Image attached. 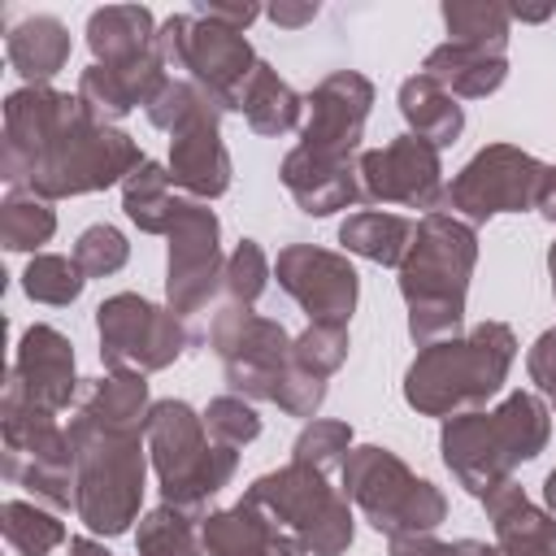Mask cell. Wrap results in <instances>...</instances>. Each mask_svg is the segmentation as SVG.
I'll list each match as a JSON object with an SVG mask.
<instances>
[{
    "instance_id": "6da1fadb",
    "label": "cell",
    "mask_w": 556,
    "mask_h": 556,
    "mask_svg": "<svg viewBox=\"0 0 556 556\" xmlns=\"http://www.w3.org/2000/svg\"><path fill=\"white\" fill-rule=\"evenodd\" d=\"M478 265V230L452 213H426L400 261V295L408 304V339L430 348L460 334L465 295Z\"/></svg>"
},
{
    "instance_id": "7a4b0ae2",
    "label": "cell",
    "mask_w": 556,
    "mask_h": 556,
    "mask_svg": "<svg viewBox=\"0 0 556 556\" xmlns=\"http://www.w3.org/2000/svg\"><path fill=\"white\" fill-rule=\"evenodd\" d=\"M517 361V334L504 321H478L465 334L417 348L404 369V404L421 417H460L486 408L508 382Z\"/></svg>"
},
{
    "instance_id": "3957f363",
    "label": "cell",
    "mask_w": 556,
    "mask_h": 556,
    "mask_svg": "<svg viewBox=\"0 0 556 556\" xmlns=\"http://www.w3.org/2000/svg\"><path fill=\"white\" fill-rule=\"evenodd\" d=\"M552 439V408L539 391H508L495 408L447 417L439 430V456L447 473L482 500L513 478L517 465L534 460Z\"/></svg>"
},
{
    "instance_id": "277c9868",
    "label": "cell",
    "mask_w": 556,
    "mask_h": 556,
    "mask_svg": "<svg viewBox=\"0 0 556 556\" xmlns=\"http://www.w3.org/2000/svg\"><path fill=\"white\" fill-rule=\"evenodd\" d=\"M70 439L78 452L74 473V517L100 534L117 539L139 521L143 508V478H148V439L143 430H113L87 417H70Z\"/></svg>"
},
{
    "instance_id": "5b68a950",
    "label": "cell",
    "mask_w": 556,
    "mask_h": 556,
    "mask_svg": "<svg viewBox=\"0 0 556 556\" xmlns=\"http://www.w3.org/2000/svg\"><path fill=\"white\" fill-rule=\"evenodd\" d=\"M143 439L161 482V504H174L204 521L208 500L222 495V486H230L239 469V452L222 447L204 430V413H195L187 400H156Z\"/></svg>"
},
{
    "instance_id": "8992f818",
    "label": "cell",
    "mask_w": 556,
    "mask_h": 556,
    "mask_svg": "<svg viewBox=\"0 0 556 556\" xmlns=\"http://www.w3.org/2000/svg\"><path fill=\"white\" fill-rule=\"evenodd\" d=\"M148 156L139 152V143L122 130V126H104L96 122L83 100L74 96V104L65 109L56 135L48 139L43 156L35 161V174L26 182V191L43 195V200H70V195H91L104 187L126 182Z\"/></svg>"
},
{
    "instance_id": "52a82bcc",
    "label": "cell",
    "mask_w": 556,
    "mask_h": 556,
    "mask_svg": "<svg viewBox=\"0 0 556 556\" xmlns=\"http://www.w3.org/2000/svg\"><path fill=\"white\" fill-rule=\"evenodd\" d=\"M339 478H343V495L387 539L434 534L447 521V495L430 478H417L391 447L378 443L352 447Z\"/></svg>"
},
{
    "instance_id": "ba28073f",
    "label": "cell",
    "mask_w": 556,
    "mask_h": 556,
    "mask_svg": "<svg viewBox=\"0 0 556 556\" xmlns=\"http://www.w3.org/2000/svg\"><path fill=\"white\" fill-rule=\"evenodd\" d=\"M243 500L265 508L282 530H291L308 556H343L356 539L352 500L308 465L287 460L282 469L261 473L243 491Z\"/></svg>"
},
{
    "instance_id": "9c48e42d",
    "label": "cell",
    "mask_w": 556,
    "mask_h": 556,
    "mask_svg": "<svg viewBox=\"0 0 556 556\" xmlns=\"http://www.w3.org/2000/svg\"><path fill=\"white\" fill-rule=\"evenodd\" d=\"M0 439H4V478L13 486H26L52 513H70L74 508V473H78V452H74L70 426H61L56 413H39V408L4 395L0 400Z\"/></svg>"
},
{
    "instance_id": "30bf717a",
    "label": "cell",
    "mask_w": 556,
    "mask_h": 556,
    "mask_svg": "<svg viewBox=\"0 0 556 556\" xmlns=\"http://www.w3.org/2000/svg\"><path fill=\"white\" fill-rule=\"evenodd\" d=\"M152 48L165 70H187V78L195 87H204L222 104V113L239 109V91L261 61L243 30H230V26L195 17V13H169L156 26Z\"/></svg>"
},
{
    "instance_id": "8fae6325",
    "label": "cell",
    "mask_w": 556,
    "mask_h": 556,
    "mask_svg": "<svg viewBox=\"0 0 556 556\" xmlns=\"http://www.w3.org/2000/svg\"><path fill=\"white\" fill-rule=\"evenodd\" d=\"M547 165L517 148V143H486L478 148L443 187V204L452 208V217L469 222L473 230L500 213H526L539 204V187H543Z\"/></svg>"
},
{
    "instance_id": "7c38bea8",
    "label": "cell",
    "mask_w": 556,
    "mask_h": 556,
    "mask_svg": "<svg viewBox=\"0 0 556 556\" xmlns=\"http://www.w3.org/2000/svg\"><path fill=\"white\" fill-rule=\"evenodd\" d=\"M96 334H100L104 369H135V374L169 369L195 343V334L174 308H161L135 291H117L100 300Z\"/></svg>"
},
{
    "instance_id": "4fadbf2b",
    "label": "cell",
    "mask_w": 556,
    "mask_h": 556,
    "mask_svg": "<svg viewBox=\"0 0 556 556\" xmlns=\"http://www.w3.org/2000/svg\"><path fill=\"white\" fill-rule=\"evenodd\" d=\"M208 348L217 352L235 395L274 404V395L291 369V334L282 321L226 304L208 321Z\"/></svg>"
},
{
    "instance_id": "5bb4252c",
    "label": "cell",
    "mask_w": 556,
    "mask_h": 556,
    "mask_svg": "<svg viewBox=\"0 0 556 556\" xmlns=\"http://www.w3.org/2000/svg\"><path fill=\"white\" fill-rule=\"evenodd\" d=\"M165 308H174L182 321L222 291L226 252H222V222L204 200H182L169 235H165Z\"/></svg>"
},
{
    "instance_id": "9a60e30c",
    "label": "cell",
    "mask_w": 556,
    "mask_h": 556,
    "mask_svg": "<svg viewBox=\"0 0 556 556\" xmlns=\"http://www.w3.org/2000/svg\"><path fill=\"white\" fill-rule=\"evenodd\" d=\"M356 187L365 204H404L439 213L443 204V161L439 148L417 135H395L382 148H365L356 156Z\"/></svg>"
},
{
    "instance_id": "2e32d148",
    "label": "cell",
    "mask_w": 556,
    "mask_h": 556,
    "mask_svg": "<svg viewBox=\"0 0 556 556\" xmlns=\"http://www.w3.org/2000/svg\"><path fill=\"white\" fill-rule=\"evenodd\" d=\"M278 287L308 313V321L348 326L361 300V274L343 252L317 243H287L274 261Z\"/></svg>"
},
{
    "instance_id": "e0dca14e",
    "label": "cell",
    "mask_w": 556,
    "mask_h": 556,
    "mask_svg": "<svg viewBox=\"0 0 556 556\" xmlns=\"http://www.w3.org/2000/svg\"><path fill=\"white\" fill-rule=\"evenodd\" d=\"M369 109H374V83L356 70H334L304 96L300 143L334 156H361Z\"/></svg>"
},
{
    "instance_id": "ac0fdd59",
    "label": "cell",
    "mask_w": 556,
    "mask_h": 556,
    "mask_svg": "<svg viewBox=\"0 0 556 556\" xmlns=\"http://www.w3.org/2000/svg\"><path fill=\"white\" fill-rule=\"evenodd\" d=\"M83 378L74 369V343L56 330L35 321L22 339H17V356L9 369V387L4 395L39 408V413H65L78 404Z\"/></svg>"
},
{
    "instance_id": "d6986e66",
    "label": "cell",
    "mask_w": 556,
    "mask_h": 556,
    "mask_svg": "<svg viewBox=\"0 0 556 556\" xmlns=\"http://www.w3.org/2000/svg\"><path fill=\"white\" fill-rule=\"evenodd\" d=\"M74 104L70 91L56 87H17L4 96V143H0V178L9 191H26L35 161L43 156L48 139L56 135L65 109Z\"/></svg>"
},
{
    "instance_id": "ffe728a7",
    "label": "cell",
    "mask_w": 556,
    "mask_h": 556,
    "mask_svg": "<svg viewBox=\"0 0 556 556\" xmlns=\"http://www.w3.org/2000/svg\"><path fill=\"white\" fill-rule=\"evenodd\" d=\"M165 83H169V70L161 65V56H156V48H152V52L126 61V65H96V61H91V65L78 74V91H74V96L83 100V109H87L96 122L117 126L126 113L148 109V104L161 96Z\"/></svg>"
},
{
    "instance_id": "44dd1931",
    "label": "cell",
    "mask_w": 556,
    "mask_h": 556,
    "mask_svg": "<svg viewBox=\"0 0 556 556\" xmlns=\"http://www.w3.org/2000/svg\"><path fill=\"white\" fill-rule=\"evenodd\" d=\"M169 182L191 195V200H217L230 191V178H235V165H230V152L222 143V117H200L182 130L169 135Z\"/></svg>"
},
{
    "instance_id": "7402d4cb",
    "label": "cell",
    "mask_w": 556,
    "mask_h": 556,
    "mask_svg": "<svg viewBox=\"0 0 556 556\" xmlns=\"http://www.w3.org/2000/svg\"><path fill=\"white\" fill-rule=\"evenodd\" d=\"M278 178L291 191V200L300 204V213H308V217H330V213L361 200L356 156H334V152H317V148L295 143L282 156Z\"/></svg>"
},
{
    "instance_id": "603a6c76",
    "label": "cell",
    "mask_w": 556,
    "mask_h": 556,
    "mask_svg": "<svg viewBox=\"0 0 556 556\" xmlns=\"http://www.w3.org/2000/svg\"><path fill=\"white\" fill-rule=\"evenodd\" d=\"M204 556H308L304 543L282 530L265 508L239 500L200 521Z\"/></svg>"
},
{
    "instance_id": "cb8c5ba5",
    "label": "cell",
    "mask_w": 556,
    "mask_h": 556,
    "mask_svg": "<svg viewBox=\"0 0 556 556\" xmlns=\"http://www.w3.org/2000/svg\"><path fill=\"white\" fill-rule=\"evenodd\" d=\"M486 508V521L495 530V543L508 556H556V517L539 504H530V495L508 478L495 491H486L478 500Z\"/></svg>"
},
{
    "instance_id": "d4e9b609",
    "label": "cell",
    "mask_w": 556,
    "mask_h": 556,
    "mask_svg": "<svg viewBox=\"0 0 556 556\" xmlns=\"http://www.w3.org/2000/svg\"><path fill=\"white\" fill-rule=\"evenodd\" d=\"M421 74L434 78L447 96L456 100H486L504 87L508 78V56L500 52H482V48H469V43H434L421 61Z\"/></svg>"
},
{
    "instance_id": "484cf974",
    "label": "cell",
    "mask_w": 556,
    "mask_h": 556,
    "mask_svg": "<svg viewBox=\"0 0 556 556\" xmlns=\"http://www.w3.org/2000/svg\"><path fill=\"white\" fill-rule=\"evenodd\" d=\"M70 48H74V39H70L65 22L52 13H30L17 26H9V35H4L9 65L26 78V87H52V78L70 61Z\"/></svg>"
},
{
    "instance_id": "4316f807",
    "label": "cell",
    "mask_w": 556,
    "mask_h": 556,
    "mask_svg": "<svg viewBox=\"0 0 556 556\" xmlns=\"http://www.w3.org/2000/svg\"><path fill=\"white\" fill-rule=\"evenodd\" d=\"M74 413L113 430H148V413H152L148 378L135 369H109L100 378H87Z\"/></svg>"
},
{
    "instance_id": "83f0119b",
    "label": "cell",
    "mask_w": 556,
    "mask_h": 556,
    "mask_svg": "<svg viewBox=\"0 0 556 556\" xmlns=\"http://www.w3.org/2000/svg\"><path fill=\"white\" fill-rule=\"evenodd\" d=\"M156 17L148 4H104L87 17V48L96 65H126L152 52Z\"/></svg>"
},
{
    "instance_id": "f1b7e54d",
    "label": "cell",
    "mask_w": 556,
    "mask_h": 556,
    "mask_svg": "<svg viewBox=\"0 0 556 556\" xmlns=\"http://www.w3.org/2000/svg\"><path fill=\"white\" fill-rule=\"evenodd\" d=\"M239 113L252 126V135L278 139L304 122V96L287 78H278V70L269 61H256V70L248 74V83L239 91Z\"/></svg>"
},
{
    "instance_id": "f546056e",
    "label": "cell",
    "mask_w": 556,
    "mask_h": 556,
    "mask_svg": "<svg viewBox=\"0 0 556 556\" xmlns=\"http://www.w3.org/2000/svg\"><path fill=\"white\" fill-rule=\"evenodd\" d=\"M400 117L408 122V135L434 143L439 152L452 148L465 130V109L456 96H447L434 78L426 74H408L400 83Z\"/></svg>"
},
{
    "instance_id": "4dcf8cb0",
    "label": "cell",
    "mask_w": 556,
    "mask_h": 556,
    "mask_svg": "<svg viewBox=\"0 0 556 556\" xmlns=\"http://www.w3.org/2000/svg\"><path fill=\"white\" fill-rule=\"evenodd\" d=\"M413 230H417L413 217L382 213V208H361V213H348L339 222V243L352 256H365L374 265H395L400 269V261L408 256Z\"/></svg>"
},
{
    "instance_id": "1f68e13d",
    "label": "cell",
    "mask_w": 556,
    "mask_h": 556,
    "mask_svg": "<svg viewBox=\"0 0 556 556\" xmlns=\"http://www.w3.org/2000/svg\"><path fill=\"white\" fill-rule=\"evenodd\" d=\"M182 191L169 182V169L161 161H143L126 182H122V208L126 217L143 230V235H169L178 208H182Z\"/></svg>"
},
{
    "instance_id": "d6a6232c",
    "label": "cell",
    "mask_w": 556,
    "mask_h": 556,
    "mask_svg": "<svg viewBox=\"0 0 556 556\" xmlns=\"http://www.w3.org/2000/svg\"><path fill=\"white\" fill-rule=\"evenodd\" d=\"M443 26L452 35V43H469L482 52H500L508 48V4L500 0H443Z\"/></svg>"
},
{
    "instance_id": "836d02e7",
    "label": "cell",
    "mask_w": 556,
    "mask_h": 556,
    "mask_svg": "<svg viewBox=\"0 0 556 556\" xmlns=\"http://www.w3.org/2000/svg\"><path fill=\"white\" fill-rule=\"evenodd\" d=\"M135 556H204L200 517H191L174 504H156L152 513L139 517Z\"/></svg>"
},
{
    "instance_id": "e575fe53",
    "label": "cell",
    "mask_w": 556,
    "mask_h": 556,
    "mask_svg": "<svg viewBox=\"0 0 556 556\" xmlns=\"http://www.w3.org/2000/svg\"><path fill=\"white\" fill-rule=\"evenodd\" d=\"M56 235V208L52 200L35 195V191H9V200L0 204V243L9 252H35Z\"/></svg>"
},
{
    "instance_id": "d590c367",
    "label": "cell",
    "mask_w": 556,
    "mask_h": 556,
    "mask_svg": "<svg viewBox=\"0 0 556 556\" xmlns=\"http://www.w3.org/2000/svg\"><path fill=\"white\" fill-rule=\"evenodd\" d=\"M0 530L17 556H48L65 543V521L52 508H39L30 500H4L0 504Z\"/></svg>"
},
{
    "instance_id": "8d00e7d4",
    "label": "cell",
    "mask_w": 556,
    "mask_h": 556,
    "mask_svg": "<svg viewBox=\"0 0 556 556\" xmlns=\"http://www.w3.org/2000/svg\"><path fill=\"white\" fill-rule=\"evenodd\" d=\"M87 287V274L78 269L74 256H61V252H39L30 256L26 274H22V291L35 300V304H52V308H65L83 295Z\"/></svg>"
},
{
    "instance_id": "74e56055",
    "label": "cell",
    "mask_w": 556,
    "mask_h": 556,
    "mask_svg": "<svg viewBox=\"0 0 556 556\" xmlns=\"http://www.w3.org/2000/svg\"><path fill=\"white\" fill-rule=\"evenodd\" d=\"M352 447H356V443H352V426H348V421L313 417V421H304V430L295 434L291 460H295V465H308V469H317V473L330 478L334 469H343V460H348Z\"/></svg>"
},
{
    "instance_id": "f35d334b",
    "label": "cell",
    "mask_w": 556,
    "mask_h": 556,
    "mask_svg": "<svg viewBox=\"0 0 556 556\" xmlns=\"http://www.w3.org/2000/svg\"><path fill=\"white\" fill-rule=\"evenodd\" d=\"M148 113V122L156 126V130H165V135H174V130H182V126H191V122H200V117H222V104L204 91V87H195L191 78H169L165 87H161V96L143 109Z\"/></svg>"
},
{
    "instance_id": "ab89813d",
    "label": "cell",
    "mask_w": 556,
    "mask_h": 556,
    "mask_svg": "<svg viewBox=\"0 0 556 556\" xmlns=\"http://www.w3.org/2000/svg\"><path fill=\"white\" fill-rule=\"evenodd\" d=\"M269 278H274V265H269L265 248H261L256 239H239V243L230 248V256H226L222 295H226V304H235V308H252V304L265 295Z\"/></svg>"
},
{
    "instance_id": "60d3db41",
    "label": "cell",
    "mask_w": 556,
    "mask_h": 556,
    "mask_svg": "<svg viewBox=\"0 0 556 556\" xmlns=\"http://www.w3.org/2000/svg\"><path fill=\"white\" fill-rule=\"evenodd\" d=\"M348 348H352L348 326L308 321V326L291 339V361H295L300 369H308V374H317V378H326V382H330V374H339V369H343Z\"/></svg>"
},
{
    "instance_id": "b9f144b4",
    "label": "cell",
    "mask_w": 556,
    "mask_h": 556,
    "mask_svg": "<svg viewBox=\"0 0 556 556\" xmlns=\"http://www.w3.org/2000/svg\"><path fill=\"white\" fill-rule=\"evenodd\" d=\"M204 430L222 443V447H248L252 439H261V413L252 408V400L243 395H213L204 404Z\"/></svg>"
},
{
    "instance_id": "7bdbcfd3",
    "label": "cell",
    "mask_w": 556,
    "mask_h": 556,
    "mask_svg": "<svg viewBox=\"0 0 556 556\" xmlns=\"http://www.w3.org/2000/svg\"><path fill=\"white\" fill-rule=\"evenodd\" d=\"M74 261H78V269L87 278H109L130 261V243H126V235L117 226L96 222L74 239Z\"/></svg>"
},
{
    "instance_id": "ee69618b",
    "label": "cell",
    "mask_w": 556,
    "mask_h": 556,
    "mask_svg": "<svg viewBox=\"0 0 556 556\" xmlns=\"http://www.w3.org/2000/svg\"><path fill=\"white\" fill-rule=\"evenodd\" d=\"M274 404H278L287 417L313 421L317 408L326 404V378H317V374H308V369H300V365L291 361V369H287V378H282V387H278V395H274Z\"/></svg>"
},
{
    "instance_id": "f6af8a7d",
    "label": "cell",
    "mask_w": 556,
    "mask_h": 556,
    "mask_svg": "<svg viewBox=\"0 0 556 556\" xmlns=\"http://www.w3.org/2000/svg\"><path fill=\"white\" fill-rule=\"evenodd\" d=\"M526 369H530V382L539 387V395L547 400V408L556 417V326L534 339V348L526 352Z\"/></svg>"
},
{
    "instance_id": "bcb514c9",
    "label": "cell",
    "mask_w": 556,
    "mask_h": 556,
    "mask_svg": "<svg viewBox=\"0 0 556 556\" xmlns=\"http://www.w3.org/2000/svg\"><path fill=\"white\" fill-rule=\"evenodd\" d=\"M195 17H208V22H222V26H230V30H248L265 9L261 4H222V0H200L195 9H191Z\"/></svg>"
},
{
    "instance_id": "7dc6e473",
    "label": "cell",
    "mask_w": 556,
    "mask_h": 556,
    "mask_svg": "<svg viewBox=\"0 0 556 556\" xmlns=\"http://www.w3.org/2000/svg\"><path fill=\"white\" fill-rule=\"evenodd\" d=\"M317 13H321V4H317V0H278V4H269V9H265V17H269L274 26H287V30L308 26Z\"/></svg>"
},
{
    "instance_id": "c3c4849f",
    "label": "cell",
    "mask_w": 556,
    "mask_h": 556,
    "mask_svg": "<svg viewBox=\"0 0 556 556\" xmlns=\"http://www.w3.org/2000/svg\"><path fill=\"white\" fill-rule=\"evenodd\" d=\"M387 556H456V543H443L434 534H408V539H391Z\"/></svg>"
},
{
    "instance_id": "681fc988",
    "label": "cell",
    "mask_w": 556,
    "mask_h": 556,
    "mask_svg": "<svg viewBox=\"0 0 556 556\" xmlns=\"http://www.w3.org/2000/svg\"><path fill=\"white\" fill-rule=\"evenodd\" d=\"M552 226H556V165H547L543 174V187H539V204H534Z\"/></svg>"
},
{
    "instance_id": "f907efd6",
    "label": "cell",
    "mask_w": 556,
    "mask_h": 556,
    "mask_svg": "<svg viewBox=\"0 0 556 556\" xmlns=\"http://www.w3.org/2000/svg\"><path fill=\"white\" fill-rule=\"evenodd\" d=\"M556 13V4H508V17L517 22H547Z\"/></svg>"
},
{
    "instance_id": "816d5d0a",
    "label": "cell",
    "mask_w": 556,
    "mask_h": 556,
    "mask_svg": "<svg viewBox=\"0 0 556 556\" xmlns=\"http://www.w3.org/2000/svg\"><path fill=\"white\" fill-rule=\"evenodd\" d=\"M70 556H113L96 534H74L70 539Z\"/></svg>"
},
{
    "instance_id": "f5cc1de1",
    "label": "cell",
    "mask_w": 556,
    "mask_h": 556,
    "mask_svg": "<svg viewBox=\"0 0 556 556\" xmlns=\"http://www.w3.org/2000/svg\"><path fill=\"white\" fill-rule=\"evenodd\" d=\"M456 556H508L500 543L491 547V543H482V539H460L456 543Z\"/></svg>"
},
{
    "instance_id": "db71d44e",
    "label": "cell",
    "mask_w": 556,
    "mask_h": 556,
    "mask_svg": "<svg viewBox=\"0 0 556 556\" xmlns=\"http://www.w3.org/2000/svg\"><path fill=\"white\" fill-rule=\"evenodd\" d=\"M543 500H547V513L556 517V469L543 478Z\"/></svg>"
},
{
    "instance_id": "11a10c76",
    "label": "cell",
    "mask_w": 556,
    "mask_h": 556,
    "mask_svg": "<svg viewBox=\"0 0 556 556\" xmlns=\"http://www.w3.org/2000/svg\"><path fill=\"white\" fill-rule=\"evenodd\" d=\"M547 274H552V295H556V239H552V248H547Z\"/></svg>"
}]
</instances>
